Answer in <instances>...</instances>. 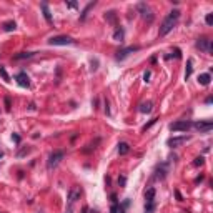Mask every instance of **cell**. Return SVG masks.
<instances>
[{
	"label": "cell",
	"instance_id": "f35d334b",
	"mask_svg": "<svg viewBox=\"0 0 213 213\" xmlns=\"http://www.w3.org/2000/svg\"><path fill=\"white\" fill-rule=\"evenodd\" d=\"M0 158H2V153H0Z\"/></svg>",
	"mask_w": 213,
	"mask_h": 213
},
{
	"label": "cell",
	"instance_id": "3957f363",
	"mask_svg": "<svg viewBox=\"0 0 213 213\" xmlns=\"http://www.w3.org/2000/svg\"><path fill=\"white\" fill-rule=\"evenodd\" d=\"M137 10L140 12V15H142L143 20H146L148 23H152V22L155 20V15H153V10L148 7V5L145 4V2H140V4L137 5Z\"/></svg>",
	"mask_w": 213,
	"mask_h": 213
},
{
	"label": "cell",
	"instance_id": "cb8c5ba5",
	"mask_svg": "<svg viewBox=\"0 0 213 213\" xmlns=\"http://www.w3.org/2000/svg\"><path fill=\"white\" fill-rule=\"evenodd\" d=\"M30 150H32L30 146H23V148H20V150L17 152V157L18 158H22V157H25L27 153H30Z\"/></svg>",
	"mask_w": 213,
	"mask_h": 213
},
{
	"label": "cell",
	"instance_id": "7402d4cb",
	"mask_svg": "<svg viewBox=\"0 0 213 213\" xmlns=\"http://www.w3.org/2000/svg\"><path fill=\"white\" fill-rule=\"evenodd\" d=\"M192 72H193V60H188V62H187V70H185V80L190 78Z\"/></svg>",
	"mask_w": 213,
	"mask_h": 213
},
{
	"label": "cell",
	"instance_id": "277c9868",
	"mask_svg": "<svg viewBox=\"0 0 213 213\" xmlns=\"http://www.w3.org/2000/svg\"><path fill=\"white\" fill-rule=\"evenodd\" d=\"M195 45H196V48H198V50L205 52V53H212V52H213V43H212V40H210L208 37L198 38Z\"/></svg>",
	"mask_w": 213,
	"mask_h": 213
},
{
	"label": "cell",
	"instance_id": "4dcf8cb0",
	"mask_svg": "<svg viewBox=\"0 0 213 213\" xmlns=\"http://www.w3.org/2000/svg\"><path fill=\"white\" fill-rule=\"evenodd\" d=\"M125 182H127L125 176H120V178H118V185H120V187H123V185H125Z\"/></svg>",
	"mask_w": 213,
	"mask_h": 213
},
{
	"label": "cell",
	"instance_id": "4316f807",
	"mask_svg": "<svg viewBox=\"0 0 213 213\" xmlns=\"http://www.w3.org/2000/svg\"><path fill=\"white\" fill-rule=\"evenodd\" d=\"M105 18L108 22H115V18H117V15H115V12H108L107 15H105Z\"/></svg>",
	"mask_w": 213,
	"mask_h": 213
},
{
	"label": "cell",
	"instance_id": "ac0fdd59",
	"mask_svg": "<svg viewBox=\"0 0 213 213\" xmlns=\"http://www.w3.org/2000/svg\"><path fill=\"white\" fill-rule=\"evenodd\" d=\"M152 108H153V103H152V102H143V103L140 105V112L142 113H150Z\"/></svg>",
	"mask_w": 213,
	"mask_h": 213
},
{
	"label": "cell",
	"instance_id": "f546056e",
	"mask_svg": "<svg viewBox=\"0 0 213 213\" xmlns=\"http://www.w3.org/2000/svg\"><path fill=\"white\" fill-rule=\"evenodd\" d=\"M157 120H158V118H153V120H150V123H146V125H145V127H143V128H142V130H143V132H145V130H146V128H150V127H152V125H153V123H155V122H157Z\"/></svg>",
	"mask_w": 213,
	"mask_h": 213
},
{
	"label": "cell",
	"instance_id": "4fadbf2b",
	"mask_svg": "<svg viewBox=\"0 0 213 213\" xmlns=\"http://www.w3.org/2000/svg\"><path fill=\"white\" fill-rule=\"evenodd\" d=\"M40 9L43 10V17H45V20L48 22V23H52V13H50V10H48V5H47L45 2H42V4H40Z\"/></svg>",
	"mask_w": 213,
	"mask_h": 213
},
{
	"label": "cell",
	"instance_id": "7c38bea8",
	"mask_svg": "<svg viewBox=\"0 0 213 213\" xmlns=\"http://www.w3.org/2000/svg\"><path fill=\"white\" fill-rule=\"evenodd\" d=\"M196 130H200V132H210L213 128V122L212 120H206V122H195L192 123Z\"/></svg>",
	"mask_w": 213,
	"mask_h": 213
},
{
	"label": "cell",
	"instance_id": "ba28073f",
	"mask_svg": "<svg viewBox=\"0 0 213 213\" xmlns=\"http://www.w3.org/2000/svg\"><path fill=\"white\" fill-rule=\"evenodd\" d=\"M190 138L192 137H188V135H183V137H171V138H168L167 140V145L170 146V148H176V146L187 143Z\"/></svg>",
	"mask_w": 213,
	"mask_h": 213
},
{
	"label": "cell",
	"instance_id": "ffe728a7",
	"mask_svg": "<svg viewBox=\"0 0 213 213\" xmlns=\"http://www.w3.org/2000/svg\"><path fill=\"white\" fill-rule=\"evenodd\" d=\"M2 27H4L5 32H13V30L17 29V23H15L13 20H9V22H5V23H4Z\"/></svg>",
	"mask_w": 213,
	"mask_h": 213
},
{
	"label": "cell",
	"instance_id": "9c48e42d",
	"mask_svg": "<svg viewBox=\"0 0 213 213\" xmlns=\"http://www.w3.org/2000/svg\"><path fill=\"white\" fill-rule=\"evenodd\" d=\"M167 173H168V163H160L158 167L155 168L153 178H155V180H165Z\"/></svg>",
	"mask_w": 213,
	"mask_h": 213
},
{
	"label": "cell",
	"instance_id": "6da1fadb",
	"mask_svg": "<svg viewBox=\"0 0 213 213\" xmlns=\"http://www.w3.org/2000/svg\"><path fill=\"white\" fill-rule=\"evenodd\" d=\"M180 13H182L180 10H171L167 17H165V20L162 22L160 30H158L160 37H165L167 34H170L171 30H173V27L176 25V22H178V18H180Z\"/></svg>",
	"mask_w": 213,
	"mask_h": 213
},
{
	"label": "cell",
	"instance_id": "83f0119b",
	"mask_svg": "<svg viewBox=\"0 0 213 213\" xmlns=\"http://www.w3.org/2000/svg\"><path fill=\"white\" fill-rule=\"evenodd\" d=\"M203 163H205V158H203V157H198V158H195L193 165H195V167H201Z\"/></svg>",
	"mask_w": 213,
	"mask_h": 213
},
{
	"label": "cell",
	"instance_id": "836d02e7",
	"mask_svg": "<svg viewBox=\"0 0 213 213\" xmlns=\"http://www.w3.org/2000/svg\"><path fill=\"white\" fill-rule=\"evenodd\" d=\"M148 78H150V72H145V73H143V80L148 82Z\"/></svg>",
	"mask_w": 213,
	"mask_h": 213
},
{
	"label": "cell",
	"instance_id": "30bf717a",
	"mask_svg": "<svg viewBox=\"0 0 213 213\" xmlns=\"http://www.w3.org/2000/svg\"><path fill=\"white\" fill-rule=\"evenodd\" d=\"M137 50H140V47H137V45H132V47H127V48H122V50L117 53V57H115V59H117V60H125L130 53H133V52H137Z\"/></svg>",
	"mask_w": 213,
	"mask_h": 213
},
{
	"label": "cell",
	"instance_id": "484cf974",
	"mask_svg": "<svg viewBox=\"0 0 213 213\" xmlns=\"http://www.w3.org/2000/svg\"><path fill=\"white\" fill-rule=\"evenodd\" d=\"M0 75H2V78H4L5 82H10V77H9V73H7V70H5V67H0Z\"/></svg>",
	"mask_w": 213,
	"mask_h": 213
},
{
	"label": "cell",
	"instance_id": "e575fe53",
	"mask_svg": "<svg viewBox=\"0 0 213 213\" xmlns=\"http://www.w3.org/2000/svg\"><path fill=\"white\" fill-rule=\"evenodd\" d=\"M82 213H98V212H95V210H88V208H83V212Z\"/></svg>",
	"mask_w": 213,
	"mask_h": 213
},
{
	"label": "cell",
	"instance_id": "2e32d148",
	"mask_svg": "<svg viewBox=\"0 0 213 213\" xmlns=\"http://www.w3.org/2000/svg\"><path fill=\"white\" fill-rule=\"evenodd\" d=\"M210 80H212L210 73H201V75H198V83L203 85V87H206V85L210 83Z\"/></svg>",
	"mask_w": 213,
	"mask_h": 213
},
{
	"label": "cell",
	"instance_id": "d6986e66",
	"mask_svg": "<svg viewBox=\"0 0 213 213\" xmlns=\"http://www.w3.org/2000/svg\"><path fill=\"white\" fill-rule=\"evenodd\" d=\"M128 152H130V145L127 142L118 143V153H120V155H127Z\"/></svg>",
	"mask_w": 213,
	"mask_h": 213
},
{
	"label": "cell",
	"instance_id": "d6a6232c",
	"mask_svg": "<svg viewBox=\"0 0 213 213\" xmlns=\"http://www.w3.org/2000/svg\"><path fill=\"white\" fill-rule=\"evenodd\" d=\"M12 140H13L15 143H20V137H18L17 133H13V135H12Z\"/></svg>",
	"mask_w": 213,
	"mask_h": 213
},
{
	"label": "cell",
	"instance_id": "9a60e30c",
	"mask_svg": "<svg viewBox=\"0 0 213 213\" xmlns=\"http://www.w3.org/2000/svg\"><path fill=\"white\" fill-rule=\"evenodd\" d=\"M35 55V52H20V53L13 55V60H25V59H32Z\"/></svg>",
	"mask_w": 213,
	"mask_h": 213
},
{
	"label": "cell",
	"instance_id": "8d00e7d4",
	"mask_svg": "<svg viewBox=\"0 0 213 213\" xmlns=\"http://www.w3.org/2000/svg\"><path fill=\"white\" fill-rule=\"evenodd\" d=\"M29 108H30V110H35L37 107H35V103H30V105H29Z\"/></svg>",
	"mask_w": 213,
	"mask_h": 213
},
{
	"label": "cell",
	"instance_id": "52a82bcc",
	"mask_svg": "<svg viewBox=\"0 0 213 213\" xmlns=\"http://www.w3.org/2000/svg\"><path fill=\"white\" fill-rule=\"evenodd\" d=\"M190 127H192V123H190L188 120H178V122H173V123H170V125H168V128H170L171 132H187Z\"/></svg>",
	"mask_w": 213,
	"mask_h": 213
},
{
	"label": "cell",
	"instance_id": "7a4b0ae2",
	"mask_svg": "<svg viewBox=\"0 0 213 213\" xmlns=\"http://www.w3.org/2000/svg\"><path fill=\"white\" fill-rule=\"evenodd\" d=\"M63 158H65V152H60V150L52 152L50 157H48V160H47V168H48V170H53V168H57Z\"/></svg>",
	"mask_w": 213,
	"mask_h": 213
},
{
	"label": "cell",
	"instance_id": "d4e9b609",
	"mask_svg": "<svg viewBox=\"0 0 213 213\" xmlns=\"http://www.w3.org/2000/svg\"><path fill=\"white\" fill-rule=\"evenodd\" d=\"M110 213H125V210L122 208L118 203H113V205H112V210H110Z\"/></svg>",
	"mask_w": 213,
	"mask_h": 213
},
{
	"label": "cell",
	"instance_id": "8992f818",
	"mask_svg": "<svg viewBox=\"0 0 213 213\" xmlns=\"http://www.w3.org/2000/svg\"><path fill=\"white\" fill-rule=\"evenodd\" d=\"M82 196V188L80 187H72L68 190V195H67V200H68V208H72V205L75 203L77 200H80Z\"/></svg>",
	"mask_w": 213,
	"mask_h": 213
},
{
	"label": "cell",
	"instance_id": "8fae6325",
	"mask_svg": "<svg viewBox=\"0 0 213 213\" xmlns=\"http://www.w3.org/2000/svg\"><path fill=\"white\" fill-rule=\"evenodd\" d=\"M15 80H17V83L20 85L22 88H29L30 87V78H29V75H27L25 72L17 73V75H15Z\"/></svg>",
	"mask_w": 213,
	"mask_h": 213
},
{
	"label": "cell",
	"instance_id": "ab89813d",
	"mask_svg": "<svg viewBox=\"0 0 213 213\" xmlns=\"http://www.w3.org/2000/svg\"><path fill=\"white\" fill-rule=\"evenodd\" d=\"M38 213H42V212H38Z\"/></svg>",
	"mask_w": 213,
	"mask_h": 213
},
{
	"label": "cell",
	"instance_id": "5b68a950",
	"mask_svg": "<svg viewBox=\"0 0 213 213\" xmlns=\"http://www.w3.org/2000/svg\"><path fill=\"white\" fill-rule=\"evenodd\" d=\"M75 43V40L72 37H68V35H59V37H52L50 40H48V45H73Z\"/></svg>",
	"mask_w": 213,
	"mask_h": 213
},
{
	"label": "cell",
	"instance_id": "1f68e13d",
	"mask_svg": "<svg viewBox=\"0 0 213 213\" xmlns=\"http://www.w3.org/2000/svg\"><path fill=\"white\" fill-rule=\"evenodd\" d=\"M77 2H67V7H70V9H77Z\"/></svg>",
	"mask_w": 213,
	"mask_h": 213
},
{
	"label": "cell",
	"instance_id": "44dd1931",
	"mask_svg": "<svg viewBox=\"0 0 213 213\" xmlns=\"http://www.w3.org/2000/svg\"><path fill=\"white\" fill-rule=\"evenodd\" d=\"M95 4H97V2H90V4H88L87 7H85V9H83V12H82V15H80V20H85V17L88 15L90 9H93V7H95Z\"/></svg>",
	"mask_w": 213,
	"mask_h": 213
},
{
	"label": "cell",
	"instance_id": "5bb4252c",
	"mask_svg": "<svg viewBox=\"0 0 213 213\" xmlns=\"http://www.w3.org/2000/svg\"><path fill=\"white\" fill-rule=\"evenodd\" d=\"M123 37H125V32L122 27H117V30L113 32V40L115 42H123Z\"/></svg>",
	"mask_w": 213,
	"mask_h": 213
},
{
	"label": "cell",
	"instance_id": "d590c367",
	"mask_svg": "<svg viewBox=\"0 0 213 213\" xmlns=\"http://www.w3.org/2000/svg\"><path fill=\"white\" fill-rule=\"evenodd\" d=\"M5 105H7V110H10V98H5Z\"/></svg>",
	"mask_w": 213,
	"mask_h": 213
},
{
	"label": "cell",
	"instance_id": "74e56055",
	"mask_svg": "<svg viewBox=\"0 0 213 213\" xmlns=\"http://www.w3.org/2000/svg\"><path fill=\"white\" fill-rule=\"evenodd\" d=\"M67 213H72V208H68V210H67Z\"/></svg>",
	"mask_w": 213,
	"mask_h": 213
},
{
	"label": "cell",
	"instance_id": "e0dca14e",
	"mask_svg": "<svg viewBox=\"0 0 213 213\" xmlns=\"http://www.w3.org/2000/svg\"><path fill=\"white\" fill-rule=\"evenodd\" d=\"M148 201H155V188H148L145 192V203H148Z\"/></svg>",
	"mask_w": 213,
	"mask_h": 213
},
{
	"label": "cell",
	"instance_id": "f1b7e54d",
	"mask_svg": "<svg viewBox=\"0 0 213 213\" xmlns=\"http://www.w3.org/2000/svg\"><path fill=\"white\" fill-rule=\"evenodd\" d=\"M205 22H206V25H213V13H208L205 17Z\"/></svg>",
	"mask_w": 213,
	"mask_h": 213
},
{
	"label": "cell",
	"instance_id": "603a6c76",
	"mask_svg": "<svg viewBox=\"0 0 213 213\" xmlns=\"http://www.w3.org/2000/svg\"><path fill=\"white\" fill-rule=\"evenodd\" d=\"M155 208H157L155 201H148V203H145V213H155Z\"/></svg>",
	"mask_w": 213,
	"mask_h": 213
}]
</instances>
